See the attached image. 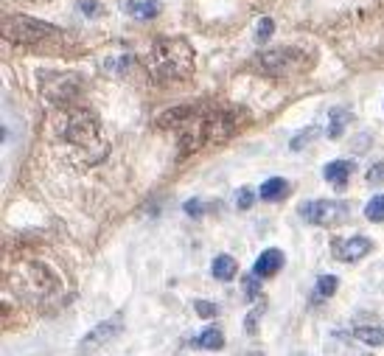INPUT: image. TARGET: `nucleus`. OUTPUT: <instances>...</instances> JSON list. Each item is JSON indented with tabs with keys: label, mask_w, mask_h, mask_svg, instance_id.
I'll list each match as a JSON object with an SVG mask.
<instances>
[{
	"label": "nucleus",
	"mask_w": 384,
	"mask_h": 356,
	"mask_svg": "<svg viewBox=\"0 0 384 356\" xmlns=\"http://www.w3.org/2000/svg\"><path fill=\"white\" fill-rule=\"evenodd\" d=\"M157 127L177 132V146L191 155L202 146H216L239 129V115L225 107H177L157 118Z\"/></svg>",
	"instance_id": "nucleus-1"
},
{
	"label": "nucleus",
	"mask_w": 384,
	"mask_h": 356,
	"mask_svg": "<svg viewBox=\"0 0 384 356\" xmlns=\"http://www.w3.org/2000/svg\"><path fill=\"white\" fill-rule=\"evenodd\" d=\"M53 132L76 166H96L110 155V140L101 132L96 112L87 107L73 104V107L59 110Z\"/></svg>",
	"instance_id": "nucleus-2"
},
{
	"label": "nucleus",
	"mask_w": 384,
	"mask_h": 356,
	"mask_svg": "<svg viewBox=\"0 0 384 356\" xmlns=\"http://www.w3.org/2000/svg\"><path fill=\"white\" fill-rule=\"evenodd\" d=\"M9 283H12V292L17 298H23L31 306H40V309L56 306L65 294L62 275L42 261H25V264L12 266Z\"/></svg>",
	"instance_id": "nucleus-3"
},
{
	"label": "nucleus",
	"mask_w": 384,
	"mask_h": 356,
	"mask_svg": "<svg viewBox=\"0 0 384 356\" xmlns=\"http://www.w3.org/2000/svg\"><path fill=\"white\" fill-rule=\"evenodd\" d=\"M196 65V53L183 37H157L146 51V71L157 81L188 79Z\"/></svg>",
	"instance_id": "nucleus-4"
},
{
	"label": "nucleus",
	"mask_w": 384,
	"mask_h": 356,
	"mask_svg": "<svg viewBox=\"0 0 384 356\" xmlns=\"http://www.w3.org/2000/svg\"><path fill=\"white\" fill-rule=\"evenodd\" d=\"M253 65L258 73L270 76V79H298L311 68V56L300 48H272V51H264L253 59Z\"/></svg>",
	"instance_id": "nucleus-5"
},
{
	"label": "nucleus",
	"mask_w": 384,
	"mask_h": 356,
	"mask_svg": "<svg viewBox=\"0 0 384 356\" xmlns=\"http://www.w3.org/2000/svg\"><path fill=\"white\" fill-rule=\"evenodd\" d=\"M3 37L9 42H17V45H42V42L59 40L62 31L45 20H34L25 14H9L3 20Z\"/></svg>",
	"instance_id": "nucleus-6"
},
{
	"label": "nucleus",
	"mask_w": 384,
	"mask_h": 356,
	"mask_svg": "<svg viewBox=\"0 0 384 356\" xmlns=\"http://www.w3.org/2000/svg\"><path fill=\"white\" fill-rule=\"evenodd\" d=\"M81 76L79 73H71V71H62V73H53V71H42L40 73V90L42 96L59 107V110H65V107H73V101L79 99L81 93Z\"/></svg>",
	"instance_id": "nucleus-7"
},
{
	"label": "nucleus",
	"mask_w": 384,
	"mask_h": 356,
	"mask_svg": "<svg viewBox=\"0 0 384 356\" xmlns=\"http://www.w3.org/2000/svg\"><path fill=\"white\" fill-rule=\"evenodd\" d=\"M300 216L311 225H337L345 219V207L334 199H311L300 205Z\"/></svg>",
	"instance_id": "nucleus-8"
},
{
	"label": "nucleus",
	"mask_w": 384,
	"mask_h": 356,
	"mask_svg": "<svg viewBox=\"0 0 384 356\" xmlns=\"http://www.w3.org/2000/svg\"><path fill=\"white\" fill-rule=\"evenodd\" d=\"M121 331H124V317H121V314H112L110 320L99 322L96 329L87 331V334H84V340L79 342V348H81L84 353H93V351H99L101 345H107L110 340H115Z\"/></svg>",
	"instance_id": "nucleus-9"
},
{
	"label": "nucleus",
	"mask_w": 384,
	"mask_h": 356,
	"mask_svg": "<svg viewBox=\"0 0 384 356\" xmlns=\"http://www.w3.org/2000/svg\"><path fill=\"white\" fill-rule=\"evenodd\" d=\"M370 250H373V242L368 239V236H353V239H340V242H334V258L348 261V264L365 258Z\"/></svg>",
	"instance_id": "nucleus-10"
},
{
	"label": "nucleus",
	"mask_w": 384,
	"mask_h": 356,
	"mask_svg": "<svg viewBox=\"0 0 384 356\" xmlns=\"http://www.w3.org/2000/svg\"><path fill=\"white\" fill-rule=\"evenodd\" d=\"M281 266H283V253L281 250H264L258 255L255 266H253V275L255 278H270V275H275L281 270Z\"/></svg>",
	"instance_id": "nucleus-11"
},
{
	"label": "nucleus",
	"mask_w": 384,
	"mask_h": 356,
	"mask_svg": "<svg viewBox=\"0 0 384 356\" xmlns=\"http://www.w3.org/2000/svg\"><path fill=\"white\" fill-rule=\"evenodd\" d=\"M353 174V163L350 160H331L326 168H322V177L331 183V186H345L348 183V177Z\"/></svg>",
	"instance_id": "nucleus-12"
},
{
	"label": "nucleus",
	"mask_w": 384,
	"mask_h": 356,
	"mask_svg": "<svg viewBox=\"0 0 384 356\" xmlns=\"http://www.w3.org/2000/svg\"><path fill=\"white\" fill-rule=\"evenodd\" d=\"M235 272H239V264H235V258L233 255H216L214 258V278H219V281H233L235 278Z\"/></svg>",
	"instance_id": "nucleus-13"
},
{
	"label": "nucleus",
	"mask_w": 384,
	"mask_h": 356,
	"mask_svg": "<svg viewBox=\"0 0 384 356\" xmlns=\"http://www.w3.org/2000/svg\"><path fill=\"white\" fill-rule=\"evenodd\" d=\"M194 345L196 348H202V351H219L222 345H225V334L216 329V325H208L196 340H194Z\"/></svg>",
	"instance_id": "nucleus-14"
},
{
	"label": "nucleus",
	"mask_w": 384,
	"mask_h": 356,
	"mask_svg": "<svg viewBox=\"0 0 384 356\" xmlns=\"http://www.w3.org/2000/svg\"><path fill=\"white\" fill-rule=\"evenodd\" d=\"M124 12H129L132 17H138V20H152L157 12H160V6L157 3H152V0H146V3H138V0H124Z\"/></svg>",
	"instance_id": "nucleus-15"
},
{
	"label": "nucleus",
	"mask_w": 384,
	"mask_h": 356,
	"mask_svg": "<svg viewBox=\"0 0 384 356\" xmlns=\"http://www.w3.org/2000/svg\"><path fill=\"white\" fill-rule=\"evenodd\" d=\"M286 191H289V186H286L283 177H270V180L261 186V199L264 202H278Z\"/></svg>",
	"instance_id": "nucleus-16"
},
{
	"label": "nucleus",
	"mask_w": 384,
	"mask_h": 356,
	"mask_svg": "<svg viewBox=\"0 0 384 356\" xmlns=\"http://www.w3.org/2000/svg\"><path fill=\"white\" fill-rule=\"evenodd\" d=\"M350 124V112L348 110H331V118H329V138L331 140H337V138H342V129Z\"/></svg>",
	"instance_id": "nucleus-17"
},
{
	"label": "nucleus",
	"mask_w": 384,
	"mask_h": 356,
	"mask_svg": "<svg viewBox=\"0 0 384 356\" xmlns=\"http://www.w3.org/2000/svg\"><path fill=\"white\" fill-rule=\"evenodd\" d=\"M337 286H340L337 275H320V278H317V286H314V301L331 298V294L337 292Z\"/></svg>",
	"instance_id": "nucleus-18"
},
{
	"label": "nucleus",
	"mask_w": 384,
	"mask_h": 356,
	"mask_svg": "<svg viewBox=\"0 0 384 356\" xmlns=\"http://www.w3.org/2000/svg\"><path fill=\"white\" fill-rule=\"evenodd\" d=\"M365 216L370 222H384V194H376L368 205H365Z\"/></svg>",
	"instance_id": "nucleus-19"
},
{
	"label": "nucleus",
	"mask_w": 384,
	"mask_h": 356,
	"mask_svg": "<svg viewBox=\"0 0 384 356\" xmlns=\"http://www.w3.org/2000/svg\"><path fill=\"white\" fill-rule=\"evenodd\" d=\"M353 337H357L359 342H365V345H381L384 342V329H357Z\"/></svg>",
	"instance_id": "nucleus-20"
},
{
	"label": "nucleus",
	"mask_w": 384,
	"mask_h": 356,
	"mask_svg": "<svg viewBox=\"0 0 384 356\" xmlns=\"http://www.w3.org/2000/svg\"><path fill=\"white\" fill-rule=\"evenodd\" d=\"M272 31H275V23H272L270 17H264V20L258 23V31H255V37H258V42H267V40L272 37Z\"/></svg>",
	"instance_id": "nucleus-21"
},
{
	"label": "nucleus",
	"mask_w": 384,
	"mask_h": 356,
	"mask_svg": "<svg viewBox=\"0 0 384 356\" xmlns=\"http://www.w3.org/2000/svg\"><path fill=\"white\" fill-rule=\"evenodd\" d=\"M194 309H196L199 317H216L219 314V306L216 303H208V301H196Z\"/></svg>",
	"instance_id": "nucleus-22"
},
{
	"label": "nucleus",
	"mask_w": 384,
	"mask_h": 356,
	"mask_svg": "<svg viewBox=\"0 0 384 356\" xmlns=\"http://www.w3.org/2000/svg\"><path fill=\"white\" fill-rule=\"evenodd\" d=\"M314 132H317L314 127H309V129H303V135H298V138H294V140H292V149H294V152H298V149H303V146H306V143H311V140H314Z\"/></svg>",
	"instance_id": "nucleus-23"
},
{
	"label": "nucleus",
	"mask_w": 384,
	"mask_h": 356,
	"mask_svg": "<svg viewBox=\"0 0 384 356\" xmlns=\"http://www.w3.org/2000/svg\"><path fill=\"white\" fill-rule=\"evenodd\" d=\"M368 183H373V186H384V163L370 166V171H368Z\"/></svg>",
	"instance_id": "nucleus-24"
},
{
	"label": "nucleus",
	"mask_w": 384,
	"mask_h": 356,
	"mask_svg": "<svg viewBox=\"0 0 384 356\" xmlns=\"http://www.w3.org/2000/svg\"><path fill=\"white\" fill-rule=\"evenodd\" d=\"M250 205H253V191L250 188H242L239 194H235V207H239V211H247Z\"/></svg>",
	"instance_id": "nucleus-25"
},
{
	"label": "nucleus",
	"mask_w": 384,
	"mask_h": 356,
	"mask_svg": "<svg viewBox=\"0 0 384 356\" xmlns=\"http://www.w3.org/2000/svg\"><path fill=\"white\" fill-rule=\"evenodd\" d=\"M258 281H261V278H255V275H250V278L244 281V294H247L250 301H255V298H258Z\"/></svg>",
	"instance_id": "nucleus-26"
},
{
	"label": "nucleus",
	"mask_w": 384,
	"mask_h": 356,
	"mask_svg": "<svg viewBox=\"0 0 384 356\" xmlns=\"http://www.w3.org/2000/svg\"><path fill=\"white\" fill-rule=\"evenodd\" d=\"M185 214H188V216H202V214H205V205H202L199 199H188V202H185Z\"/></svg>",
	"instance_id": "nucleus-27"
},
{
	"label": "nucleus",
	"mask_w": 384,
	"mask_h": 356,
	"mask_svg": "<svg viewBox=\"0 0 384 356\" xmlns=\"http://www.w3.org/2000/svg\"><path fill=\"white\" fill-rule=\"evenodd\" d=\"M79 9H81L84 14H90V17H96V14L101 12V6L96 3V0H81V3H79Z\"/></svg>",
	"instance_id": "nucleus-28"
},
{
	"label": "nucleus",
	"mask_w": 384,
	"mask_h": 356,
	"mask_svg": "<svg viewBox=\"0 0 384 356\" xmlns=\"http://www.w3.org/2000/svg\"><path fill=\"white\" fill-rule=\"evenodd\" d=\"M261 314H264V309H261V306H255V309H253V314L247 317V331H250V334H255V322H258V317H261Z\"/></svg>",
	"instance_id": "nucleus-29"
},
{
	"label": "nucleus",
	"mask_w": 384,
	"mask_h": 356,
	"mask_svg": "<svg viewBox=\"0 0 384 356\" xmlns=\"http://www.w3.org/2000/svg\"><path fill=\"white\" fill-rule=\"evenodd\" d=\"M247 356H264V353H258V351H253V353H247Z\"/></svg>",
	"instance_id": "nucleus-30"
}]
</instances>
